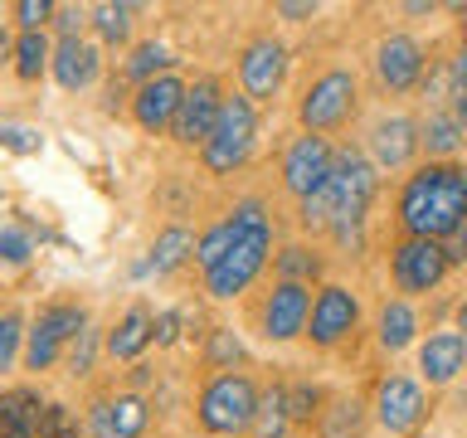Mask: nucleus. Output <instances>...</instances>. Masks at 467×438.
I'll use <instances>...</instances> for the list:
<instances>
[{"label":"nucleus","mask_w":467,"mask_h":438,"mask_svg":"<svg viewBox=\"0 0 467 438\" xmlns=\"http://www.w3.org/2000/svg\"><path fill=\"white\" fill-rule=\"evenodd\" d=\"M400 224L409 239L443 244L452 229L467 224V171L452 161H429L400 190Z\"/></svg>","instance_id":"1"},{"label":"nucleus","mask_w":467,"mask_h":438,"mask_svg":"<svg viewBox=\"0 0 467 438\" xmlns=\"http://www.w3.org/2000/svg\"><path fill=\"white\" fill-rule=\"evenodd\" d=\"M258 400H263V394L254 390V380L239 375V370H224V375H214L210 385L200 390L195 419H200V429H204V433L234 438V433H248V429H254Z\"/></svg>","instance_id":"2"},{"label":"nucleus","mask_w":467,"mask_h":438,"mask_svg":"<svg viewBox=\"0 0 467 438\" xmlns=\"http://www.w3.org/2000/svg\"><path fill=\"white\" fill-rule=\"evenodd\" d=\"M327 190H331V204H336L331 234L341 244H356L360 239V224H365V210H370V200H375V190H379L375 166L360 151H336V166H331Z\"/></svg>","instance_id":"3"},{"label":"nucleus","mask_w":467,"mask_h":438,"mask_svg":"<svg viewBox=\"0 0 467 438\" xmlns=\"http://www.w3.org/2000/svg\"><path fill=\"white\" fill-rule=\"evenodd\" d=\"M254 137H258V108L248 102L244 93L224 98V112L210 131V141L200 146V161L210 175H234L254 151Z\"/></svg>","instance_id":"4"},{"label":"nucleus","mask_w":467,"mask_h":438,"mask_svg":"<svg viewBox=\"0 0 467 438\" xmlns=\"http://www.w3.org/2000/svg\"><path fill=\"white\" fill-rule=\"evenodd\" d=\"M83 331H88V312L78 302L39 307V317L29 321V336H25V365L29 370H54L58 356H64Z\"/></svg>","instance_id":"5"},{"label":"nucleus","mask_w":467,"mask_h":438,"mask_svg":"<svg viewBox=\"0 0 467 438\" xmlns=\"http://www.w3.org/2000/svg\"><path fill=\"white\" fill-rule=\"evenodd\" d=\"M268 248H273V229H268V224H263V229H244L239 239H234L229 254L219 258V268L204 273V292H210V297H219V302L239 297V292L263 273Z\"/></svg>","instance_id":"6"},{"label":"nucleus","mask_w":467,"mask_h":438,"mask_svg":"<svg viewBox=\"0 0 467 438\" xmlns=\"http://www.w3.org/2000/svg\"><path fill=\"white\" fill-rule=\"evenodd\" d=\"M350 112H356V73L350 68H327L321 78H312V88H306L302 102H297V117L312 137L336 131Z\"/></svg>","instance_id":"7"},{"label":"nucleus","mask_w":467,"mask_h":438,"mask_svg":"<svg viewBox=\"0 0 467 438\" xmlns=\"http://www.w3.org/2000/svg\"><path fill=\"white\" fill-rule=\"evenodd\" d=\"M287 78V44L273 39V35H258L244 44L239 54V83H244V98L248 102H273L277 88Z\"/></svg>","instance_id":"8"},{"label":"nucleus","mask_w":467,"mask_h":438,"mask_svg":"<svg viewBox=\"0 0 467 438\" xmlns=\"http://www.w3.org/2000/svg\"><path fill=\"white\" fill-rule=\"evenodd\" d=\"M356 327H360V297L350 287H341V283H327L312 297V321H306L312 346L331 350V346H341Z\"/></svg>","instance_id":"9"},{"label":"nucleus","mask_w":467,"mask_h":438,"mask_svg":"<svg viewBox=\"0 0 467 438\" xmlns=\"http://www.w3.org/2000/svg\"><path fill=\"white\" fill-rule=\"evenodd\" d=\"M375 419L385 433H414L429 419V394L409 375H385L375 385Z\"/></svg>","instance_id":"10"},{"label":"nucleus","mask_w":467,"mask_h":438,"mask_svg":"<svg viewBox=\"0 0 467 438\" xmlns=\"http://www.w3.org/2000/svg\"><path fill=\"white\" fill-rule=\"evenodd\" d=\"M448 268L452 263L443 254V244H433V239H404L389 254V277L400 292H433L448 277Z\"/></svg>","instance_id":"11"},{"label":"nucleus","mask_w":467,"mask_h":438,"mask_svg":"<svg viewBox=\"0 0 467 438\" xmlns=\"http://www.w3.org/2000/svg\"><path fill=\"white\" fill-rule=\"evenodd\" d=\"M331 166H336L331 141L306 131V137H297V141L287 146V156H283V185H287L297 200H306V195H317V190H327Z\"/></svg>","instance_id":"12"},{"label":"nucleus","mask_w":467,"mask_h":438,"mask_svg":"<svg viewBox=\"0 0 467 438\" xmlns=\"http://www.w3.org/2000/svg\"><path fill=\"white\" fill-rule=\"evenodd\" d=\"M263 336L268 341H292V336H306V321H312V287L306 283H277L258 307Z\"/></svg>","instance_id":"13"},{"label":"nucleus","mask_w":467,"mask_h":438,"mask_svg":"<svg viewBox=\"0 0 467 438\" xmlns=\"http://www.w3.org/2000/svg\"><path fill=\"white\" fill-rule=\"evenodd\" d=\"M219 112H224V88H219L214 78L190 83L181 112H175L171 137L181 146H204V141H210V131H214V122H219Z\"/></svg>","instance_id":"14"},{"label":"nucleus","mask_w":467,"mask_h":438,"mask_svg":"<svg viewBox=\"0 0 467 438\" xmlns=\"http://www.w3.org/2000/svg\"><path fill=\"white\" fill-rule=\"evenodd\" d=\"M146 423H151V404L131 390L102 394V400H93V409H88V433L93 438H141Z\"/></svg>","instance_id":"15"},{"label":"nucleus","mask_w":467,"mask_h":438,"mask_svg":"<svg viewBox=\"0 0 467 438\" xmlns=\"http://www.w3.org/2000/svg\"><path fill=\"white\" fill-rule=\"evenodd\" d=\"M185 102V83L175 78V73H161V78L141 83L137 98H131V117H137L141 131H151V137H161V131L175 127V112H181Z\"/></svg>","instance_id":"16"},{"label":"nucleus","mask_w":467,"mask_h":438,"mask_svg":"<svg viewBox=\"0 0 467 438\" xmlns=\"http://www.w3.org/2000/svg\"><path fill=\"white\" fill-rule=\"evenodd\" d=\"M419 151H423V141H419V122H414V117L394 112V117H379V122L370 127L375 171H404Z\"/></svg>","instance_id":"17"},{"label":"nucleus","mask_w":467,"mask_h":438,"mask_svg":"<svg viewBox=\"0 0 467 438\" xmlns=\"http://www.w3.org/2000/svg\"><path fill=\"white\" fill-rule=\"evenodd\" d=\"M375 73L389 93H409L414 83H423V44L414 35H385L375 49Z\"/></svg>","instance_id":"18"},{"label":"nucleus","mask_w":467,"mask_h":438,"mask_svg":"<svg viewBox=\"0 0 467 438\" xmlns=\"http://www.w3.org/2000/svg\"><path fill=\"white\" fill-rule=\"evenodd\" d=\"M467 370V336L452 327V331H433L429 341L419 346V375L429 385H452Z\"/></svg>","instance_id":"19"},{"label":"nucleus","mask_w":467,"mask_h":438,"mask_svg":"<svg viewBox=\"0 0 467 438\" xmlns=\"http://www.w3.org/2000/svg\"><path fill=\"white\" fill-rule=\"evenodd\" d=\"M49 73L58 78V88H64V93H83V88H93L98 73H102L98 44H88V39H58V44H54Z\"/></svg>","instance_id":"20"},{"label":"nucleus","mask_w":467,"mask_h":438,"mask_svg":"<svg viewBox=\"0 0 467 438\" xmlns=\"http://www.w3.org/2000/svg\"><path fill=\"white\" fill-rule=\"evenodd\" d=\"M151 341H156V317H151V307L137 302V307H131V312L108 331V356H112V360H137Z\"/></svg>","instance_id":"21"},{"label":"nucleus","mask_w":467,"mask_h":438,"mask_svg":"<svg viewBox=\"0 0 467 438\" xmlns=\"http://www.w3.org/2000/svg\"><path fill=\"white\" fill-rule=\"evenodd\" d=\"M190 254H195V239H190V229H185V224H171V229L156 234L151 258L137 263V277H146V273H156V277H161V273H175Z\"/></svg>","instance_id":"22"},{"label":"nucleus","mask_w":467,"mask_h":438,"mask_svg":"<svg viewBox=\"0 0 467 438\" xmlns=\"http://www.w3.org/2000/svg\"><path fill=\"white\" fill-rule=\"evenodd\" d=\"M462 137H467V131H462V122H458V112H443V108H438V112H429V117L419 122V141H423V151H429V161H448V156L462 146Z\"/></svg>","instance_id":"23"},{"label":"nucleus","mask_w":467,"mask_h":438,"mask_svg":"<svg viewBox=\"0 0 467 438\" xmlns=\"http://www.w3.org/2000/svg\"><path fill=\"white\" fill-rule=\"evenodd\" d=\"M414 336H419V312L414 307H409L404 297L385 302V312H379V346L404 350V346H414Z\"/></svg>","instance_id":"24"},{"label":"nucleus","mask_w":467,"mask_h":438,"mask_svg":"<svg viewBox=\"0 0 467 438\" xmlns=\"http://www.w3.org/2000/svg\"><path fill=\"white\" fill-rule=\"evenodd\" d=\"M287 390L273 385L258 400V419H254V438H287Z\"/></svg>","instance_id":"25"},{"label":"nucleus","mask_w":467,"mask_h":438,"mask_svg":"<svg viewBox=\"0 0 467 438\" xmlns=\"http://www.w3.org/2000/svg\"><path fill=\"white\" fill-rule=\"evenodd\" d=\"M239 234H244V229L234 224V219H219L214 229H204L200 239H195V263H200L204 273H210V268H219V258H224L229 248H234V239H239Z\"/></svg>","instance_id":"26"},{"label":"nucleus","mask_w":467,"mask_h":438,"mask_svg":"<svg viewBox=\"0 0 467 438\" xmlns=\"http://www.w3.org/2000/svg\"><path fill=\"white\" fill-rule=\"evenodd\" d=\"M49 64H54V49H49L44 35H20L15 39V73H20L25 83H35Z\"/></svg>","instance_id":"27"},{"label":"nucleus","mask_w":467,"mask_h":438,"mask_svg":"<svg viewBox=\"0 0 467 438\" xmlns=\"http://www.w3.org/2000/svg\"><path fill=\"white\" fill-rule=\"evenodd\" d=\"M166 64H175V58L166 54V44H156V39H151V44H137V49H131V58H127V68H122V73L141 88V83L161 78V73H166Z\"/></svg>","instance_id":"28"},{"label":"nucleus","mask_w":467,"mask_h":438,"mask_svg":"<svg viewBox=\"0 0 467 438\" xmlns=\"http://www.w3.org/2000/svg\"><path fill=\"white\" fill-rule=\"evenodd\" d=\"M25 312H15V307H5L0 312V375L15 370V360H20V350H25Z\"/></svg>","instance_id":"29"},{"label":"nucleus","mask_w":467,"mask_h":438,"mask_svg":"<svg viewBox=\"0 0 467 438\" xmlns=\"http://www.w3.org/2000/svg\"><path fill=\"white\" fill-rule=\"evenodd\" d=\"M131 15H137V5H98L93 29L102 35V44H127L131 39Z\"/></svg>","instance_id":"30"},{"label":"nucleus","mask_w":467,"mask_h":438,"mask_svg":"<svg viewBox=\"0 0 467 438\" xmlns=\"http://www.w3.org/2000/svg\"><path fill=\"white\" fill-rule=\"evenodd\" d=\"M204 360H210L214 370L224 375V370H234V365L244 360V341H239V336H234L229 327H214V331H210V350H204Z\"/></svg>","instance_id":"31"},{"label":"nucleus","mask_w":467,"mask_h":438,"mask_svg":"<svg viewBox=\"0 0 467 438\" xmlns=\"http://www.w3.org/2000/svg\"><path fill=\"white\" fill-rule=\"evenodd\" d=\"M277 273H283V283H306V277H317L321 273V258L312 254V248H283L277 254Z\"/></svg>","instance_id":"32"},{"label":"nucleus","mask_w":467,"mask_h":438,"mask_svg":"<svg viewBox=\"0 0 467 438\" xmlns=\"http://www.w3.org/2000/svg\"><path fill=\"white\" fill-rule=\"evenodd\" d=\"M360 409H365V404H356V400L331 404V409H327V438H360V423H365Z\"/></svg>","instance_id":"33"},{"label":"nucleus","mask_w":467,"mask_h":438,"mask_svg":"<svg viewBox=\"0 0 467 438\" xmlns=\"http://www.w3.org/2000/svg\"><path fill=\"white\" fill-rule=\"evenodd\" d=\"M10 15L20 20V35H44V25H54L58 5H49V0H15Z\"/></svg>","instance_id":"34"},{"label":"nucleus","mask_w":467,"mask_h":438,"mask_svg":"<svg viewBox=\"0 0 467 438\" xmlns=\"http://www.w3.org/2000/svg\"><path fill=\"white\" fill-rule=\"evenodd\" d=\"M297 219H302V229H331V224H336V204H331V190H317V195L297 200Z\"/></svg>","instance_id":"35"},{"label":"nucleus","mask_w":467,"mask_h":438,"mask_svg":"<svg viewBox=\"0 0 467 438\" xmlns=\"http://www.w3.org/2000/svg\"><path fill=\"white\" fill-rule=\"evenodd\" d=\"M321 409V390L317 385H292L287 390V419L292 423H306Z\"/></svg>","instance_id":"36"},{"label":"nucleus","mask_w":467,"mask_h":438,"mask_svg":"<svg viewBox=\"0 0 467 438\" xmlns=\"http://www.w3.org/2000/svg\"><path fill=\"white\" fill-rule=\"evenodd\" d=\"M93 356H98V331L88 327L78 341L68 346V375H88V370H93Z\"/></svg>","instance_id":"37"},{"label":"nucleus","mask_w":467,"mask_h":438,"mask_svg":"<svg viewBox=\"0 0 467 438\" xmlns=\"http://www.w3.org/2000/svg\"><path fill=\"white\" fill-rule=\"evenodd\" d=\"M29 254H35V244H29V234L5 224V234H0V258H5V263H29Z\"/></svg>","instance_id":"38"},{"label":"nucleus","mask_w":467,"mask_h":438,"mask_svg":"<svg viewBox=\"0 0 467 438\" xmlns=\"http://www.w3.org/2000/svg\"><path fill=\"white\" fill-rule=\"evenodd\" d=\"M39 438H78V423H73V414H68L64 404H49V414H44Z\"/></svg>","instance_id":"39"},{"label":"nucleus","mask_w":467,"mask_h":438,"mask_svg":"<svg viewBox=\"0 0 467 438\" xmlns=\"http://www.w3.org/2000/svg\"><path fill=\"white\" fill-rule=\"evenodd\" d=\"M0 146H10V151H39V131H29V127H0Z\"/></svg>","instance_id":"40"},{"label":"nucleus","mask_w":467,"mask_h":438,"mask_svg":"<svg viewBox=\"0 0 467 438\" xmlns=\"http://www.w3.org/2000/svg\"><path fill=\"white\" fill-rule=\"evenodd\" d=\"M93 10H78V5H58V15H54V29H58V39H78V29H83V20Z\"/></svg>","instance_id":"41"},{"label":"nucleus","mask_w":467,"mask_h":438,"mask_svg":"<svg viewBox=\"0 0 467 438\" xmlns=\"http://www.w3.org/2000/svg\"><path fill=\"white\" fill-rule=\"evenodd\" d=\"M448 88H452V102L467 98V44L448 58Z\"/></svg>","instance_id":"42"},{"label":"nucleus","mask_w":467,"mask_h":438,"mask_svg":"<svg viewBox=\"0 0 467 438\" xmlns=\"http://www.w3.org/2000/svg\"><path fill=\"white\" fill-rule=\"evenodd\" d=\"M181 312H166V317H156V346H171L175 336H181Z\"/></svg>","instance_id":"43"},{"label":"nucleus","mask_w":467,"mask_h":438,"mask_svg":"<svg viewBox=\"0 0 467 438\" xmlns=\"http://www.w3.org/2000/svg\"><path fill=\"white\" fill-rule=\"evenodd\" d=\"M443 254H448V263H467V224L452 229L448 239H443Z\"/></svg>","instance_id":"44"},{"label":"nucleus","mask_w":467,"mask_h":438,"mask_svg":"<svg viewBox=\"0 0 467 438\" xmlns=\"http://www.w3.org/2000/svg\"><path fill=\"white\" fill-rule=\"evenodd\" d=\"M277 15H283V20H312L317 5H312V0H283V5H277Z\"/></svg>","instance_id":"45"},{"label":"nucleus","mask_w":467,"mask_h":438,"mask_svg":"<svg viewBox=\"0 0 467 438\" xmlns=\"http://www.w3.org/2000/svg\"><path fill=\"white\" fill-rule=\"evenodd\" d=\"M15 54V39H10V25H5V10H0V64Z\"/></svg>","instance_id":"46"},{"label":"nucleus","mask_w":467,"mask_h":438,"mask_svg":"<svg viewBox=\"0 0 467 438\" xmlns=\"http://www.w3.org/2000/svg\"><path fill=\"white\" fill-rule=\"evenodd\" d=\"M458 331H462V336H467V297H462V302H458Z\"/></svg>","instance_id":"47"},{"label":"nucleus","mask_w":467,"mask_h":438,"mask_svg":"<svg viewBox=\"0 0 467 438\" xmlns=\"http://www.w3.org/2000/svg\"><path fill=\"white\" fill-rule=\"evenodd\" d=\"M452 112H458V122H462V131H467V98H462V102H452Z\"/></svg>","instance_id":"48"},{"label":"nucleus","mask_w":467,"mask_h":438,"mask_svg":"<svg viewBox=\"0 0 467 438\" xmlns=\"http://www.w3.org/2000/svg\"><path fill=\"white\" fill-rule=\"evenodd\" d=\"M462 15H467V10H462ZM462 35H467V20H462Z\"/></svg>","instance_id":"49"},{"label":"nucleus","mask_w":467,"mask_h":438,"mask_svg":"<svg viewBox=\"0 0 467 438\" xmlns=\"http://www.w3.org/2000/svg\"><path fill=\"white\" fill-rule=\"evenodd\" d=\"M462 409H467V394H462Z\"/></svg>","instance_id":"50"},{"label":"nucleus","mask_w":467,"mask_h":438,"mask_svg":"<svg viewBox=\"0 0 467 438\" xmlns=\"http://www.w3.org/2000/svg\"><path fill=\"white\" fill-rule=\"evenodd\" d=\"M0 234H5V224H0Z\"/></svg>","instance_id":"51"}]
</instances>
